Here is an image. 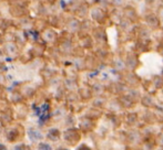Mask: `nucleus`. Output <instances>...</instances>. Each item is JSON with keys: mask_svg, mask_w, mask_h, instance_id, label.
<instances>
[{"mask_svg": "<svg viewBox=\"0 0 163 150\" xmlns=\"http://www.w3.org/2000/svg\"><path fill=\"white\" fill-rule=\"evenodd\" d=\"M29 137H30V139L32 140V141H36L37 139H40L42 136H41V133L40 131H38V130H34V129H29Z\"/></svg>", "mask_w": 163, "mask_h": 150, "instance_id": "nucleus-1", "label": "nucleus"}, {"mask_svg": "<svg viewBox=\"0 0 163 150\" xmlns=\"http://www.w3.org/2000/svg\"><path fill=\"white\" fill-rule=\"evenodd\" d=\"M59 136H60V133H59V130H58V129H51V130L49 131V133H48V138L53 140V141L58 140V139H59Z\"/></svg>", "mask_w": 163, "mask_h": 150, "instance_id": "nucleus-2", "label": "nucleus"}, {"mask_svg": "<svg viewBox=\"0 0 163 150\" xmlns=\"http://www.w3.org/2000/svg\"><path fill=\"white\" fill-rule=\"evenodd\" d=\"M0 148H1V149H6V147H5L3 145H0Z\"/></svg>", "mask_w": 163, "mask_h": 150, "instance_id": "nucleus-4", "label": "nucleus"}, {"mask_svg": "<svg viewBox=\"0 0 163 150\" xmlns=\"http://www.w3.org/2000/svg\"><path fill=\"white\" fill-rule=\"evenodd\" d=\"M39 149H51V147H50V145H48V143H44V142H42V143H40L39 145Z\"/></svg>", "mask_w": 163, "mask_h": 150, "instance_id": "nucleus-3", "label": "nucleus"}]
</instances>
